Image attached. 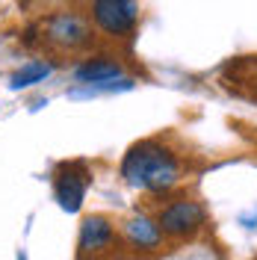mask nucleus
I'll return each instance as SVG.
<instances>
[{"mask_svg":"<svg viewBox=\"0 0 257 260\" xmlns=\"http://www.w3.org/2000/svg\"><path fill=\"white\" fill-rule=\"evenodd\" d=\"M121 178L133 189L148 192H166L180 180V160L172 148H166L157 139H145L133 145L121 160Z\"/></svg>","mask_w":257,"mask_h":260,"instance_id":"nucleus-1","label":"nucleus"},{"mask_svg":"<svg viewBox=\"0 0 257 260\" xmlns=\"http://www.w3.org/2000/svg\"><path fill=\"white\" fill-rule=\"evenodd\" d=\"M89 12H92L98 30L113 36V39L133 36L136 24H139V3L136 0H92Z\"/></svg>","mask_w":257,"mask_h":260,"instance_id":"nucleus-2","label":"nucleus"},{"mask_svg":"<svg viewBox=\"0 0 257 260\" xmlns=\"http://www.w3.org/2000/svg\"><path fill=\"white\" fill-rule=\"evenodd\" d=\"M42 32H45V42L59 50H80L92 42V27L77 12H53L42 24Z\"/></svg>","mask_w":257,"mask_h":260,"instance_id":"nucleus-3","label":"nucleus"},{"mask_svg":"<svg viewBox=\"0 0 257 260\" xmlns=\"http://www.w3.org/2000/svg\"><path fill=\"white\" fill-rule=\"evenodd\" d=\"M160 228L166 237H175V240H183V237H192L198 234L204 222H207V213L204 207L192 201V198H177L172 204H166L160 210Z\"/></svg>","mask_w":257,"mask_h":260,"instance_id":"nucleus-4","label":"nucleus"},{"mask_svg":"<svg viewBox=\"0 0 257 260\" xmlns=\"http://www.w3.org/2000/svg\"><path fill=\"white\" fill-rule=\"evenodd\" d=\"M86 189H89V172L83 162H65L59 166L56 178H53V192L56 201L65 213H77L86 201Z\"/></svg>","mask_w":257,"mask_h":260,"instance_id":"nucleus-5","label":"nucleus"},{"mask_svg":"<svg viewBox=\"0 0 257 260\" xmlns=\"http://www.w3.org/2000/svg\"><path fill=\"white\" fill-rule=\"evenodd\" d=\"M124 240L133 248H142V251H154L163 243V228L160 222L148 219V216H133L124 222Z\"/></svg>","mask_w":257,"mask_h":260,"instance_id":"nucleus-6","label":"nucleus"},{"mask_svg":"<svg viewBox=\"0 0 257 260\" xmlns=\"http://www.w3.org/2000/svg\"><path fill=\"white\" fill-rule=\"evenodd\" d=\"M115 240V228L104 216H86L80 225V251H104Z\"/></svg>","mask_w":257,"mask_h":260,"instance_id":"nucleus-7","label":"nucleus"},{"mask_svg":"<svg viewBox=\"0 0 257 260\" xmlns=\"http://www.w3.org/2000/svg\"><path fill=\"white\" fill-rule=\"evenodd\" d=\"M74 77H77V83H110L121 77V65L113 56H95V59H86L83 65H77Z\"/></svg>","mask_w":257,"mask_h":260,"instance_id":"nucleus-8","label":"nucleus"},{"mask_svg":"<svg viewBox=\"0 0 257 260\" xmlns=\"http://www.w3.org/2000/svg\"><path fill=\"white\" fill-rule=\"evenodd\" d=\"M50 71H53V65L50 62H42V59H33V62L21 65L15 74H12V80H9V86L12 89H27V86H36V83H42L45 77H50Z\"/></svg>","mask_w":257,"mask_h":260,"instance_id":"nucleus-9","label":"nucleus"},{"mask_svg":"<svg viewBox=\"0 0 257 260\" xmlns=\"http://www.w3.org/2000/svg\"><path fill=\"white\" fill-rule=\"evenodd\" d=\"M133 89V80H118V83H83V89H71L68 98H92L101 95V92H127Z\"/></svg>","mask_w":257,"mask_h":260,"instance_id":"nucleus-10","label":"nucleus"},{"mask_svg":"<svg viewBox=\"0 0 257 260\" xmlns=\"http://www.w3.org/2000/svg\"><path fill=\"white\" fill-rule=\"evenodd\" d=\"M254 86H257V62H254Z\"/></svg>","mask_w":257,"mask_h":260,"instance_id":"nucleus-11","label":"nucleus"}]
</instances>
